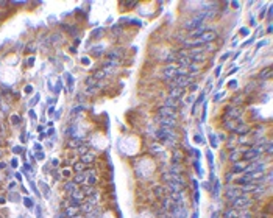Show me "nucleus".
<instances>
[{
  "label": "nucleus",
  "mask_w": 273,
  "mask_h": 218,
  "mask_svg": "<svg viewBox=\"0 0 273 218\" xmlns=\"http://www.w3.org/2000/svg\"><path fill=\"white\" fill-rule=\"evenodd\" d=\"M95 158H97V156H95V153H94V151H88V153H84L81 156V162L83 164H91V162L95 161Z\"/></svg>",
  "instance_id": "obj_1"
},
{
  "label": "nucleus",
  "mask_w": 273,
  "mask_h": 218,
  "mask_svg": "<svg viewBox=\"0 0 273 218\" xmlns=\"http://www.w3.org/2000/svg\"><path fill=\"white\" fill-rule=\"evenodd\" d=\"M86 178H88V175H86V171L84 173H76L75 175V178H74V182L75 184H86Z\"/></svg>",
  "instance_id": "obj_2"
},
{
  "label": "nucleus",
  "mask_w": 273,
  "mask_h": 218,
  "mask_svg": "<svg viewBox=\"0 0 273 218\" xmlns=\"http://www.w3.org/2000/svg\"><path fill=\"white\" fill-rule=\"evenodd\" d=\"M94 209H95V207H94V204H91V202H88V201H86V202H83V204L80 206V210H81V212H84V214H89V212H92Z\"/></svg>",
  "instance_id": "obj_3"
},
{
  "label": "nucleus",
  "mask_w": 273,
  "mask_h": 218,
  "mask_svg": "<svg viewBox=\"0 0 273 218\" xmlns=\"http://www.w3.org/2000/svg\"><path fill=\"white\" fill-rule=\"evenodd\" d=\"M181 93H183V89H179V87H173V89L170 90V98L178 100L179 97H181Z\"/></svg>",
  "instance_id": "obj_4"
},
{
  "label": "nucleus",
  "mask_w": 273,
  "mask_h": 218,
  "mask_svg": "<svg viewBox=\"0 0 273 218\" xmlns=\"http://www.w3.org/2000/svg\"><path fill=\"white\" fill-rule=\"evenodd\" d=\"M84 168H86V164H83L81 161L76 162L75 165H74V170L76 171V173H84Z\"/></svg>",
  "instance_id": "obj_5"
},
{
  "label": "nucleus",
  "mask_w": 273,
  "mask_h": 218,
  "mask_svg": "<svg viewBox=\"0 0 273 218\" xmlns=\"http://www.w3.org/2000/svg\"><path fill=\"white\" fill-rule=\"evenodd\" d=\"M67 210H66V215H69V217H72V215H75L78 210H80V207L78 206H69V207H66Z\"/></svg>",
  "instance_id": "obj_6"
},
{
  "label": "nucleus",
  "mask_w": 273,
  "mask_h": 218,
  "mask_svg": "<svg viewBox=\"0 0 273 218\" xmlns=\"http://www.w3.org/2000/svg\"><path fill=\"white\" fill-rule=\"evenodd\" d=\"M2 142H3V140H2V137H0V145H2Z\"/></svg>",
  "instance_id": "obj_7"
}]
</instances>
